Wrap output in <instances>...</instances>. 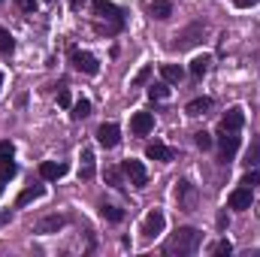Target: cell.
Segmentation results:
<instances>
[{
  "instance_id": "cell-38",
  "label": "cell",
  "mask_w": 260,
  "mask_h": 257,
  "mask_svg": "<svg viewBox=\"0 0 260 257\" xmlns=\"http://www.w3.org/2000/svg\"><path fill=\"white\" fill-rule=\"evenodd\" d=\"M82 3H85V0H70V6H73V9H82Z\"/></svg>"
},
{
  "instance_id": "cell-23",
  "label": "cell",
  "mask_w": 260,
  "mask_h": 257,
  "mask_svg": "<svg viewBox=\"0 0 260 257\" xmlns=\"http://www.w3.org/2000/svg\"><path fill=\"white\" fill-rule=\"evenodd\" d=\"M100 215H103L106 221H112V224H118V221L124 218V212H121L118 206H109V203H103V206H100Z\"/></svg>"
},
{
  "instance_id": "cell-28",
  "label": "cell",
  "mask_w": 260,
  "mask_h": 257,
  "mask_svg": "<svg viewBox=\"0 0 260 257\" xmlns=\"http://www.w3.org/2000/svg\"><path fill=\"white\" fill-rule=\"evenodd\" d=\"M148 79H151V67L145 64L142 70H139V73H136V76H133V82H130V85H133V88H139V85H145Z\"/></svg>"
},
{
  "instance_id": "cell-41",
  "label": "cell",
  "mask_w": 260,
  "mask_h": 257,
  "mask_svg": "<svg viewBox=\"0 0 260 257\" xmlns=\"http://www.w3.org/2000/svg\"><path fill=\"white\" fill-rule=\"evenodd\" d=\"M0 3H3V0H0Z\"/></svg>"
},
{
  "instance_id": "cell-33",
  "label": "cell",
  "mask_w": 260,
  "mask_h": 257,
  "mask_svg": "<svg viewBox=\"0 0 260 257\" xmlns=\"http://www.w3.org/2000/svg\"><path fill=\"white\" fill-rule=\"evenodd\" d=\"M15 6H18L21 12H34V6H37V3H34V0H15Z\"/></svg>"
},
{
  "instance_id": "cell-12",
  "label": "cell",
  "mask_w": 260,
  "mask_h": 257,
  "mask_svg": "<svg viewBox=\"0 0 260 257\" xmlns=\"http://www.w3.org/2000/svg\"><path fill=\"white\" fill-rule=\"evenodd\" d=\"M242 124H245V112H242V106H230L218 127L221 130H242Z\"/></svg>"
},
{
  "instance_id": "cell-19",
  "label": "cell",
  "mask_w": 260,
  "mask_h": 257,
  "mask_svg": "<svg viewBox=\"0 0 260 257\" xmlns=\"http://www.w3.org/2000/svg\"><path fill=\"white\" fill-rule=\"evenodd\" d=\"M209 109H212V97H197V100H191V103L185 106L188 115H206Z\"/></svg>"
},
{
  "instance_id": "cell-11",
  "label": "cell",
  "mask_w": 260,
  "mask_h": 257,
  "mask_svg": "<svg viewBox=\"0 0 260 257\" xmlns=\"http://www.w3.org/2000/svg\"><path fill=\"white\" fill-rule=\"evenodd\" d=\"M97 142H100L103 148H115V145L121 142V130L115 127V124H100V127H97Z\"/></svg>"
},
{
  "instance_id": "cell-40",
  "label": "cell",
  "mask_w": 260,
  "mask_h": 257,
  "mask_svg": "<svg viewBox=\"0 0 260 257\" xmlns=\"http://www.w3.org/2000/svg\"><path fill=\"white\" fill-rule=\"evenodd\" d=\"M0 88H3V76H0Z\"/></svg>"
},
{
  "instance_id": "cell-16",
  "label": "cell",
  "mask_w": 260,
  "mask_h": 257,
  "mask_svg": "<svg viewBox=\"0 0 260 257\" xmlns=\"http://www.w3.org/2000/svg\"><path fill=\"white\" fill-rule=\"evenodd\" d=\"M64 224H67V218H61V215H49V218H43V221L37 224V233H58Z\"/></svg>"
},
{
  "instance_id": "cell-18",
  "label": "cell",
  "mask_w": 260,
  "mask_h": 257,
  "mask_svg": "<svg viewBox=\"0 0 260 257\" xmlns=\"http://www.w3.org/2000/svg\"><path fill=\"white\" fill-rule=\"evenodd\" d=\"M46 194V188L43 185H34V188H24V191L18 194V200H15V206L21 209V206H27V203H34V200H40Z\"/></svg>"
},
{
  "instance_id": "cell-9",
  "label": "cell",
  "mask_w": 260,
  "mask_h": 257,
  "mask_svg": "<svg viewBox=\"0 0 260 257\" xmlns=\"http://www.w3.org/2000/svg\"><path fill=\"white\" fill-rule=\"evenodd\" d=\"M164 227H167V218H164L160 209H154V212H148V218H145V224H142V233L151 239V236H160Z\"/></svg>"
},
{
  "instance_id": "cell-17",
  "label": "cell",
  "mask_w": 260,
  "mask_h": 257,
  "mask_svg": "<svg viewBox=\"0 0 260 257\" xmlns=\"http://www.w3.org/2000/svg\"><path fill=\"white\" fill-rule=\"evenodd\" d=\"M148 12H151V18L164 21V18H170V15H173V3H170V0H151Z\"/></svg>"
},
{
  "instance_id": "cell-25",
  "label": "cell",
  "mask_w": 260,
  "mask_h": 257,
  "mask_svg": "<svg viewBox=\"0 0 260 257\" xmlns=\"http://www.w3.org/2000/svg\"><path fill=\"white\" fill-rule=\"evenodd\" d=\"M12 49H15V40H12V34H9L6 27H0V52H3V55H9Z\"/></svg>"
},
{
  "instance_id": "cell-32",
  "label": "cell",
  "mask_w": 260,
  "mask_h": 257,
  "mask_svg": "<svg viewBox=\"0 0 260 257\" xmlns=\"http://www.w3.org/2000/svg\"><path fill=\"white\" fill-rule=\"evenodd\" d=\"M106 179H109L115 188H121V176H118V170H106Z\"/></svg>"
},
{
  "instance_id": "cell-5",
  "label": "cell",
  "mask_w": 260,
  "mask_h": 257,
  "mask_svg": "<svg viewBox=\"0 0 260 257\" xmlns=\"http://www.w3.org/2000/svg\"><path fill=\"white\" fill-rule=\"evenodd\" d=\"M203 30H206V24L203 21H197V24H191V27H185L182 34H176V40H173V49H191V46H197L200 40H203Z\"/></svg>"
},
{
  "instance_id": "cell-4",
  "label": "cell",
  "mask_w": 260,
  "mask_h": 257,
  "mask_svg": "<svg viewBox=\"0 0 260 257\" xmlns=\"http://www.w3.org/2000/svg\"><path fill=\"white\" fill-rule=\"evenodd\" d=\"M70 61H73V67H76L79 73H85V76H97V73H100V61H97L91 52L73 49V52H70Z\"/></svg>"
},
{
  "instance_id": "cell-36",
  "label": "cell",
  "mask_w": 260,
  "mask_h": 257,
  "mask_svg": "<svg viewBox=\"0 0 260 257\" xmlns=\"http://www.w3.org/2000/svg\"><path fill=\"white\" fill-rule=\"evenodd\" d=\"M58 103H61V106H70V94H67V91L58 94Z\"/></svg>"
},
{
  "instance_id": "cell-6",
  "label": "cell",
  "mask_w": 260,
  "mask_h": 257,
  "mask_svg": "<svg viewBox=\"0 0 260 257\" xmlns=\"http://www.w3.org/2000/svg\"><path fill=\"white\" fill-rule=\"evenodd\" d=\"M176 200H179V209L194 212V206H197V188L191 185V182H176Z\"/></svg>"
},
{
  "instance_id": "cell-35",
  "label": "cell",
  "mask_w": 260,
  "mask_h": 257,
  "mask_svg": "<svg viewBox=\"0 0 260 257\" xmlns=\"http://www.w3.org/2000/svg\"><path fill=\"white\" fill-rule=\"evenodd\" d=\"M248 164H260V145L254 151H248Z\"/></svg>"
},
{
  "instance_id": "cell-21",
  "label": "cell",
  "mask_w": 260,
  "mask_h": 257,
  "mask_svg": "<svg viewBox=\"0 0 260 257\" xmlns=\"http://www.w3.org/2000/svg\"><path fill=\"white\" fill-rule=\"evenodd\" d=\"M148 97H151V100H167V97H170V82H154V85H148Z\"/></svg>"
},
{
  "instance_id": "cell-30",
  "label": "cell",
  "mask_w": 260,
  "mask_h": 257,
  "mask_svg": "<svg viewBox=\"0 0 260 257\" xmlns=\"http://www.w3.org/2000/svg\"><path fill=\"white\" fill-rule=\"evenodd\" d=\"M212 254H233V242H230V239L215 242V245H212Z\"/></svg>"
},
{
  "instance_id": "cell-3",
  "label": "cell",
  "mask_w": 260,
  "mask_h": 257,
  "mask_svg": "<svg viewBox=\"0 0 260 257\" xmlns=\"http://www.w3.org/2000/svg\"><path fill=\"white\" fill-rule=\"evenodd\" d=\"M91 9H94V15H97V18H106V21H112V24L124 27V12H121L112 0H94V3H91Z\"/></svg>"
},
{
  "instance_id": "cell-22",
  "label": "cell",
  "mask_w": 260,
  "mask_h": 257,
  "mask_svg": "<svg viewBox=\"0 0 260 257\" xmlns=\"http://www.w3.org/2000/svg\"><path fill=\"white\" fill-rule=\"evenodd\" d=\"M79 176H82V179H91V176H94V151H91V148L82 151V170H79Z\"/></svg>"
},
{
  "instance_id": "cell-26",
  "label": "cell",
  "mask_w": 260,
  "mask_h": 257,
  "mask_svg": "<svg viewBox=\"0 0 260 257\" xmlns=\"http://www.w3.org/2000/svg\"><path fill=\"white\" fill-rule=\"evenodd\" d=\"M15 173H18V167L12 164V157H9V160H0V179H3V182H9Z\"/></svg>"
},
{
  "instance_id": "cell-39",
  "label": "cell",
  "mask_w": 260,
  "mask_h": 257,
  "mask_svg": "<svg viewBox=\"0 0 260 257\" xmlns=\"http://www.w3.org/2000/svg\"><path fill=\"white\" fill-rule=\"evenodd\" d=\"M3 185H6V182H3V179H0V194H3Z\"/></svg>"
},
{
  "instance_id": "cell-37",
  "label": "cell",
  "mask_w": 260,
  "mask_h": 257,
  "mask_svg": "<svg viewBox=\"0 0 260 257\" xmlns=\"http://www.w3.org/2000/svg\"><path fill=\"white\" fill-rule=\"evenodd\" d=\"M224 227H227V212L218 215V230H224Z\"/></svg>"
},
{
  "instance_id": "cell-10",
  "label": "cell",
  "mask_w": 260,
  "mask_h": 257,
  "mask_svg": "<svg viewBox=\"0 0 260 257\" xmlns=\"http://www.w3.org/2000/svg\"><path fill=\"white\" fill-rule=\"evenodd\" d=\"M154 127V115L151 112H136L133 118H130V130H133V136H148Z\"/></svg>"
},
{
  "instance_id": "cell-34",
  "label": "cell",
  "mask_w": 260,
  "mask_h": 257,
  "mask_svg": "<svg viewBox=\"0 0 260 257\" xmlns=\"http://www.w3.org/2000/svg\"><path fill=\"white\" fill-rule=\"evenodd\" d=\"M260 0H233V6H239V9H251V6H257Z\"/></svg>"
},
{
  "instance_id": "cell-2",
  "label": "cell",
  "mask_w": 260,
  "mask_h": 257,
  "mask_svg": "<svg viewBox=\"0 0 260 257\" xmlns=\"http://www.w3.org/2000/svg\"><path fill=\"white\" fill-rule=\"evenodd\" d=\"M218 145H221V164H233L239 151V130H221Z\"/></svg>"
},
{
  "instance_id": "cell-15",
  "label": "cell",
  "mask_w": 260,
  "mask_h": 257,
  "mask_svg": "<svg viewBox=\"0 0 260 257\" xmlns=\"http://www.w3.org/2000/svg\"><path fill=\"white\" fill-rule=\"evenodd\" d=\"M160 76H164V82L179 85V82L185 79V67H179V64H160Z\"/></svg>"
},
{
  "instance_id": "cell-24",
  "label": "cell",
  "mask_w": 260,
  "mask_h": 257,
  "mask_svg": "<svg viewBox=\"0 0 260 257\" xmlns=\"http://www.w3.org/2000/svg\"><path fill=\"white\" fill-rule=\"evenodd\" d=\"M88 115H91V103H88V100H76V103H73V118L82 121V118H88Z\"/></svg>"
},
{
  "instance_id": "cell-27",
  "label": "cell",
  "mask_w": 260,
  "mask_h": 257,
  "mask_svg": "<svg viewBox=\"0 0 260 257\" xmlns=\"http://www.w3.org/2000/svg\"><path fill=\"white\" fill-rule=\"evenodd\" d=\"M194 142H197V148H203V151H209L212 148V133H206V130H200V133H194Z\"/></svg>"
},
{
  "instance_id": "cell-1",
  "label": "cell",
  "mask_w": 260,
  "mask_h": 257,
  "mask_svg": "<svg viewBox=\"0 0 260 257\" xmlns=\"http://www.w3.org/2000/svg\"><path fill=\"white\" fill-rule=\"evenodd\" d=\"M200 230L197 227H179L173 236H170V242H167V254H179V257H188L194 254L197 248H200Z\"/></svg>"
},
{
  "instance_id": "cell-14",
  "label": "cell",
  "mask_w": 260,
  "mask_h": 257,
  "mask_svg": "<svg viewBox=\"0 0 260 257\" xmlns=\"http://www.w3.org/2000/svg\"><path fill=\"white\" fill-rule=\"evenodd\" d=\"M67 164H55V160H43L40 164V176L46 179V182H55V179H61V176H67Z\"/></svg>"
},
{
  "instance_id": "cell-20",
  "label": "cell",
  "mask_w": 260,
  "mask_h": 257,
  "mask_svg": "<svg viewBox=\"0 0 260 257\" xmlns=\"http://www.w3.org/2000/svg\"><path fill=\"white\" fill-rule=\"evenodd\" d=\"M209 67H212V58H209V55H197L194 61H191V76H194V79H203V76L209 73Z\"/></svg>"
},
{
  "instance_id": "cell-29",
  "label": "cell",
  "mask_w": 260,
  "mask_h": 257,
  "mask_svg": "<svg viewBox=\"0 0 260 257\" xmlns=\"http://www.w3.org/2000/svg\"><path fill=\"white\" fill-rule=\"evenodd\" d=\"M242 185H245V188H257L260 185V170H248V173L242 176Z\"/></svg>"
},
{
  "instance_id": "cell-13",
  "label": "cell",
  "mask_w": 260,
  "mask_h": 257,
  "mask_svg": "<svg viewBox=\"0 0 260 257\" xmlns=\"http://www.w3.org/2000/svg\"><path fill=\"white\" fill-rule=\"evenodd\" d=\"M145 157L167 164V160H173V157H176V151H173L170 145H164V142H148V145H145Z\"/></svg>"
},
{
  "instance_id": "cell-7",
  "label": "cell",
  "mask_w": 260,
  "mask_h": 257,
  "mask_svg": "<svg viewBox=\"0 0 260 257\" xmlns=\"http://www.w3.org/2000/svg\"><path fill=\"white\" fill-rule=\"evenodd\" d=\"M251 203H254V188H236V191L227 197V206L230 209H236V212H245V209H251Z\"/></svg>"
},
{
  "instance_id": "cell-31",
  "label": "cell",
  "mask_w": 260,
  "mask_h": 257,
  "mask_svg": "<svg viewBox=\"0 0 260 257\" xmlns=\"http://www.w3.org/2000/svg\"><path fill=\"white\" fill-rule=\"evenodd\" d=\"M12 154H15V145H12L9 139H3V142H0V160H9Z\"/></svg>"
},
{
  "instance_id": "cell-42",
  "label": "cell",
  "mask_w": 260,
  "mask_h": 257,
  "mask_svg": "<svg viewBox=\"0 0 260 257\" xmlns=\"http://www.w3.org/2000/svg\"><path fill=\"white\" fill-rule=\"evenodd\" d=\"M49 3H52V0H49Z\"/></svg>"
},
{
  "instance_id": "cell-8",
  "label": "cell",
  "mask_w": 260,
  "mask_h": 257,
  "mask_svg": "<svg viewBox=\"0 0 260 257\" xmlns=\"http://www.w3.org/2000/svg\"><path fill=\"white\" fill-rule=\"evenodd\" d=\"M121 170L127 173V179H130V185H133V188H145V182H148V173H145V167H142L139 160H133V157H127Z\"/></svg>"
}]
</instances>
